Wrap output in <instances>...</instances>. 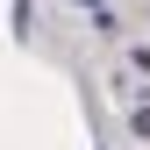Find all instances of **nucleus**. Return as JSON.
Listing matches in <instances>:
<instances>
[]
</instances>
